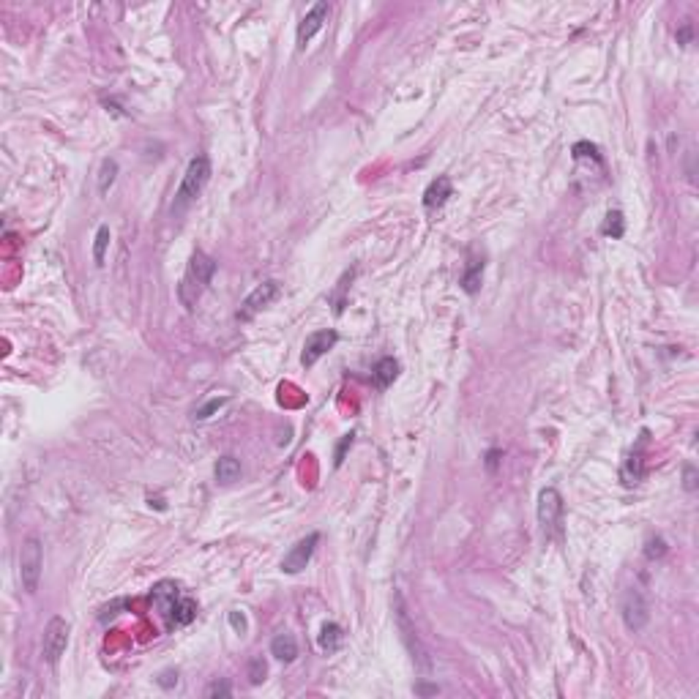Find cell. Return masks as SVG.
Here are the masks:
<instances>
[{
  "instance_id": "cell-21",
  "label": "cell",
  "mask_w": 699,
  "mask_h": 699,
  "mask_svg": "<svg viewBox=\"0 0 699 699\" xmlns=\"http://www.w3.org/2000/svg\"><path fill=\"white\" fill-rule=\"evenodd\" d=\"M115 175H118V162L115 159H104L101 162V170H98V191L107 194L115 183Z\"/></svg>"
},
{
  "instance_id": "cell-26",
  "label": "cell",
  "mask_w": 699,
  "mask_h": 699,
  "mask_svg": "<svg viewBox=\"0 0 699 699\" xmlns=\"http://www.w3.org/2000/svg\"><path fill=\"white\" fill-rule=\"evenodd\" d=\"M664 555H666V544H664V538H661V535L648 538V544H645V558H648V560H658V558H664Z\"/></svg>"
},
{
  "instance_id": "cell-19",
  "label": "cell",
  "mask_w": 699,
  "mask_h": 699,
  "mask_svg": "<svg viewBox=\"0 0 699 699\" xmlns=\"http://www.w3.org/2000/svg\"><path fill=\"white\" fill-rule=\"evenodd\" d=\"M241 478V462L235 456H221L216 462V481L218 483H232Z\"/></svg>"
},
{
  "instance_id": "cell-11",
  "label": "cell",
  "mask_w": 699,
  "mask_h": 699,
  "mask_svg": "<svg viewBox=\"0 0 699 699\" xmlns=\"http://www.w3.org/2000/svg\"><path fill=\"white\" fill-rule=\"evenodd\" d=\"M328 14H331V6H328V3H322V0H320V3H314V6L306 11L304 19L298 22V33H295V39H298V49H304L306 44L317 36V31L325 25Z\"/></svg>"
},
{
  "instance_id": "cell-16",
  "label": "cell",
  "mask_w": 699,
  "mask_h": 699,
  "mask_svg": "<svg viewBox=\"0 0 699 699\" xmlns=\"http://www.w3.org/2000/svg\"><path fill=\"white\" fill-rule=\"evenodd\" d=\"M342 639H345L342 628H339L336 623H325V625L320 628L317 645H320V650H322V653H336V650L342 648Z\"/></svg>"
},
{
  "instance_id": "cell-33",
  "label": "cell",
  "mask_w": 699,
  "mask_h": 699,
  "mask_svg": "<svg viewBox=\"0 0 699 699\" xmlns=\"http://www.w3.org/2000/svg\"><path fill=\"white\" fill-rule=\"evenodd\" d=\"M497 456H500L497 451H489V454H486V467H489V470H494V467H497Z\"/></svg>"
},
{
  "instance_id": "cell-5",
  "label": "cell",
  "mask_w": 699,
  "mask_h": 699,
  "mask_svg": "<svg viewBox=\"0 0 699 699\" xmlns=\"http://www.w3.org/2000/svg\"><path fill=\"white\" fill-rule=\"evenodd\" d=\"M538 524L544 530L546 538H552L558 530H560V522H563V497L555 486H546L541 489L538 494Z\"/></svg>"
},
{
  "instance_id": "cell-28",
  "label": "cell",
  "mask_w": 699,
  "mask_h": 699,
  "mask_svg": "<svg viewBox=\"0 0 699 699\" xmlns=\"http://www.w3.org/2000/svg\"><path fill=\"white\" fill-rule=\"evenodd\" d=\"M230 625H232V631L241 634V637L249 631V623H246V614H243V612H230Z\"/></svg>"
},
{
  "instance_id": "cell-29",
  "label": "cell",
  "mask_w": 699,
  "mask_h": 699,
  "mask_svg": "<svg viewBox=\"0 0 699 699\" xmlns=\"http://www.w3.org/2000/svg\"><path fill=\"white\" fill-rule=\"evenodd\" d=\"M232 694V689H230V683L227 680H216V683H211L208 686V691H205V697H230Z\"/></svg>"
},
{
  "instance_id": "cell-30",
  "label": "cell",
  "mask_w": 699,
  "mask_h": 699,
  "mask_svg": "<svg viewBox=\"0 0 699 699\" xmlns=\"http://www.w3.org/2000/svg\"><path fill=\"white\" fill-rule=\"evenodd\" d=\"M683 489H686V492H694V489H697V467H694V465H686V467H683Z\"/></svg>"
},
{
  "instance_id": "cell-24",
  "label": "cell",
  "mask_w": 699,
  "mask_h": 699,
  "mask_svg": "<svg viewBox=\"0 0 699 699\" xmlns=\"http://www.w3.org/2000/svg\"><path fill=\"white\" fill-rule=\"evenodd\" d=\"M265 675H268L265 658H262V655H254V658L249 661V683H252V686H260L262 680H265Z\"/></svg>"
},
{
  "instance_id": "cell-25",
  "label": "cell",
  "mask_w": 699,
  "mask_h": 699,
  "mask_svg": "<svg viewBox=\"0 0 699 699\" xmlns=\"http://www.w3.org/2000/svg\"><path fill=\"white\" fill-rule=\"evenodd\" d=\"M227 402H230V396H221V399H211L208 404H202V407H200V410L194 413V421H208V418H211L214 413H218V410H221V407H224Z\"/></svg>"
},
{
  "instance_id": "cell-32",
  "label": "cell",
  "mask_w": 699,
  "mask_h": 699,
  "mask_svg": "<svg viewBox=\"0 0 699 699\" xmlns=\"http://www.w3.org/2000/svg\"><path fill=\"white\" fill-rule=\"evenodd\" d=\"M175 683H178V672H173V669L164 672V675L159 678V686H162V689H173Z\"/></svg>"
},
{
  "instance_id": "cell-17",
  "label": "cell",
  "mask_w": 699,
  "mask_h": 699,
  "mask_svg": "<svg viewBox=\"0 0 699 699\" xmlns=\"http://www.w3.org/2000/svg\"><path fill=\"white\" fill-rule=\"evenodd\" d=\"M481 279H483V260H470L467 262V270L462 273V290L467 295H476L481 290Z\"/></svg>"
},
{
  "instance_id": "cell-23",
  "label": "cell",
  "mask_w": 699,
  "mask_h": 699,
  "mask_svg": "<svg viewBox=\"0 0 699 699\" xmlns=\"http://www.w3.org/2000/svg\"><path fill=\"white\" fill-rule=\"evenodd\" d=\"M604 235H612V238H620L625 232V221H623V214L620 211H612L607 214V221H604Z\"/></svg>"
},
{
  "instance_id": "cell-6",
  "label": "cell",
  "mask_w": 699,
  "mask_h": 699,
  "mask_svg": "<svg viewBox=\"0 0 699 699\" xmlns=\"http://www.w3.org/2000/svg\"><path fill=\"white\" fill-rule=\"evenodd\" d=\"M620 614H623V623L628 631H642L650 620V604L645 598V593L639 587H628L623 593V601H620Z\"/></svg>"
},
{
  "instance_id": "cell-34",
  "label": "cell",
  "mask_w": 699,
  "mask_h": 699,
  "mask_svg": "<svg viewBox=\"0 0 699 699\" xmlns=\"http://www.w3.org/2000/svg\"><path fill=\"white\" fill-rule=\"evenodd\" d=\"M437 686H415V694H437Z\"/></svg>"
},
{
  "instance_id": "cell-1",
  "label": "cell",
  "mask_w": 699,
  "mask_h": 699,
  "mask_svg": "<svg viewBox=\"0 0 699 699\" xmlns=\"http://www.w3.org/2000/svg\"><path fill=\"white\" fill-rule=\"evenodd\" d=\"M216 273V260L208 257L205 252H194L191 260H189V268L178 284V298L186 309H194V304L200 301V295L205 293V287L211 284Z\"/></svg>"
},
{
  "instance_id": "cell-14",
  "label": "cell",
  "mask_w": 699,
  "mask_h": 699,
  "mask_svg": "<svg viewBox=\"0 0 699 699\" xmlns=\"http://www.w3.org/2000/svg\"><path fill=\"white\" fill-rule=\"evenodd\" d=\"M451 191H454V186H451V178L448 175H437L435 180L426 186V191H424V208L429 211V214H435L440 211L445 202H448V197H451Z\"/></svg>"
},
{
  "instance_id": "cell-4",
  "label": "cell",
  "mask_w": 699,
  "mask_h": 699,
  "mask_svg": "<svg viewBox=\"0 0 699 699\" xmlns=\"http://www.w3.org/2000/svg\"><path fill=\"white\" fill-rule=\"evenodd\" d=\"M393 614H396V628H399V634H402V642H404V648L410 650L415 666H418L421 672H429V655H426L421 639H418V634H415V628H413V623H410V614H407V607H404V601H402V593H393Z\"/></svg>"
},
{
  "instance_id": "cell-20",
  "label": "cell",
  "mask_w": 699,
  "mask_h": 699,
  "mask_svg": "<svg viewBox=\"0 0 699 699\" xmlns=\"http://www.w3.org/2000/svg\"><path fill=\"white\" fill-rule=\"evenodd\" d=\"M194 617H197V604H194L191 598L180 596V601L175 604V610H173V620H170V628H173V625H189V623H191Z\"/></svg>"
},
{
  "instance_id": "cell-10",
  "label": "cell",
  "mask_w": 699,
  "mask_h": 699,
  "mask_svg": "<svg viewBox=\"0 0 699 699\" xmlns=\"http://www.w3.org/2000/svg\"><path fill=\"white\" fill-rule=\"evenodd\" d=\"M317 544H320V533H309L306 538H301L287 555H284V560H282V571L284 573H301L306 566H309V560H311V555H314V549H317Z\"/></svg>"
},
{
  "instance_id": "cell-13",
  "label": "cell",
  "mask_w": 699,
  "mask_h": 699,
  "mask_svg": "<svg viewBox=\"0 0 699 699\" xmlns=\"http://www.w3.org/2000/svg\"><path fill=\"white\" fill-rule=\"evenodd\" d=\"M645 445H648V432H642L639 435V442H637V448L625 456V462H623V470H620V481H623V486H637L642 476H645V459H642V454H645Z\"/></svg>"
},
{
  "instance_id": "cell-31",
  "label": "cell",
  "mask_w": 699,
  "mask_h": 699,
  "mask_svg": "<svg viewBox=\"0 0 699 699\" xmlns=\"http://www.w3.org/2000/svg\"><path fill=\"white\" fill-rule=\"evenodd\" d=\"M350 445H352V435H345L342 437V442H339V448H336V459H334V465H336V467L345 462V451H347Z\"/></svg>"
},
{
  "instance_id": "cell-9",
  "label": "cell",
  "mask_w": 699,
  "mask_h": 699,
  "mask_svg": "<svg viewBox=\"0 0 699 699\" xmlns=\"http://www.w3.org/2000/svg\"><path fill=\"white\" fill-rule=\"evenodd\" d=\"M339 342V334L334 331V328H325V331H314V334H309L304 342V352H301V363H304L306 369L309 366H314L328 350L334 347Z\"/></svg>"
},
{
  "instance_id": "cell-7",
  "label": "cell",
  "mask_w": 699,
  "mask_h": 699,
  "mask_svg": "<svg viewBox=\"0 0 699 699\" xmlns=\"http://www.w3.org/2000/svg\"><path fill=\"white\" fill-rule=\"evenodd\" d=\"M69 631H71V625H69L66 617H60V614H55V617L46 623L44 639H42V653H44V658H46V664H58V661H60V655H63L66 645H69Z\"/></svg>"
},
{
  "instance_id": "cell-2",
  "label": "cell",
  "mask_w": 699,
  "mask_h": 699,
  "mask_svg": "<svg viewBox=\"0 0 699 699\" xmlns=\"http://www.w3.org/2000/svg\"><path fill=\"white\" fill-rule=\"evenodd\" d=\"M208 180H211V159H208V156H194V159L189 162L186 173H183V180H180L178 191H175V202H173L175 216L183 214V211L202 194V189L208 186Z\"/></svg>"
},
{
  "instance_id": "cell-12",
  "label": "cell",
  "mask_w": 699,
  "mask_h": 699,
  "mask_svg": "<svg viewBox=\"0 0 699 699\" xmlns=\"http://www.w3.org/2000/svg\"><path fill=\"white\" fill-rule=\"evenodd\" d=\"M178 601H180V587H178L175 582L164 579V582L153 585V590H150V604H153V610L167 620V625H170V620H173V610Z\"/></svg>"
},
{
  "instance_id": "cell-22",
  "label": "cell",
  "mask_w": 699,
  "mask_h": 699,
  "mask_svg": "<svg viewBox=\"0 0 699 699\" xmlns=\"http://www.w3.org/2000/svg\"><path fill=\"white\" fill-rule=\"evenodd\" d=\"M107 246H110V227L101 224V227L96 230V243H93V262H96V265H104Z\"/></svg>"
},
{
  "instance_id": "cell-18",
  "label": "cell",
  "mask_w": 699,
  "mask_h": 699,
  "mask_svg": "<svg viewBox=\"0 0 699 699\" xmlns=\"http://www.w3.org/2000/svg\"><path fill=\"white\" fill-rule=\"evenodd\" d=\"M396 374H399V361L396 358H380L377 361V366H374V383L380 386V388H388L393 380H396Z\"/></svg>"
},
{
  "instance_id": "cell-8",
  "label": "cell",
  "mask_w": 699,
  "mask_h": 699,
  "mask_svg": "<svg viewBox=\"0 0 699 699\" xmlns=\"http://www.w3.org/2000/svg\"><path fill=\"white\" fill-rule=\"evenodd\" d=\"M276 298H279V282H273V279L262 282V284H257V287L249 293V298L243 301L241 311H238V320H252L257 311H262L265 306H270Z\"/></svg>"
},
{
  "instance_id": "cell-15",
  "label": "cell",
  "mask_w": 699,
  "mask_h": 699,
  "mask_svg": "<svg viewBox=\"0 0 699 699\" xmlns=\"http://www.w3.org/2000/svg\"><path fill=\"white\" fill-rule=\"evenodd\" d=\"M270 655L279 658V661H284V664H293V661L298 658V642H295V637L287 634V631L276 634V637L270 639Z\"/></svg>"
},
{
  "instance_id": "cell-35",
  "label": "cell",
  "mask_w": 699,
  "mask_h": 699,
  "mask_svg": "<svg viewBox=\"0 0 699 699\" xmlns=\"http://www.w3.org/2000/svg\"><path fill=\"white\" fill-rule=\"evenodd\" d=\"M678 39H680V42H683V44H689V39H691V28L686 25V28L680 31V36H678Z\"/></svg>"
},
{
  "instance_id": "cell-27",
  "label": "cell",
  "mask_w": 699,
  "mask_h": 699,
  "mask_svg": "<svg viewBox=\"0 0 699 699\" xmlns=\"http://www.w3.org/2000/svg\"><path fill=\"white\" fill-rule=\"evenodd\" d=\"M573 156H576V159H582V156H590V159L601 162V156H598V148H596V145H590V142H576V145H573Z\"/></svg>"
},
{
  "instance_id": "cell-3",
  "label": "cell",
  "mask_w": 699,
  "mask_h": 699,
  "mask_svg": "<svg viewBox=\"0 0 699 699\" xmlns=\"http://www.w3.org/2000/svg\"><path fill=\"white\" fill-rule=\"evenodd\" d=\"M42 568H44V552H42V541L36 535L25 538L22 546H19V582H22V590L25 593H36L39 590V579H42Z\"/></svg>"
}]
</instances>
